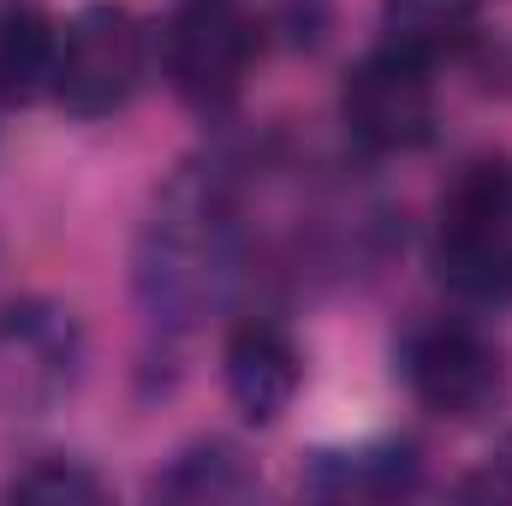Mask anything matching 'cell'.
Returning <instances> with one entry per match:
<instances>
[{"instance_id": "11", "label": "cell", "mask_w": 512, "mask_h": 506, "mask_svg": "<svg viewBox=\"0 0 512 506\" xmlns=\"http://www.w3.org/2000/svg\"><path fill=\"white\" fill-rule=\"evenodd\" d=\"M411 483H417V453L393 447V441L316 453L310 477H304V489L328 495V501H387V495H405Z\"/></svg>"}, {"instance_id": "1", "label": "cell", "mask_w": 512, "mask_h": 506, "mask_svg": "<svg viewBox=\"0 0 512 506\" xmlns=\"http://www.w3.org/2000/svg\"><path fill=\"white\" fill-rule=\"evenodd\" d=\"M239 215L221 167H179L131 245V298L161 334H191L233 286Z\"/></svg>"}, {"instance_id": "5", "label": "cell", "mask_w": 512, "mask_h": 506, "mask_svg": "<svg viewBox=\"0 0 512 506\" xmlns=\"http://www.w3.org/2000/svg\"><path fill=\"white\" fill-rule=\"evenodd\" d=\"M399 376H405L411 399L423 411L471 423V417L501 405V393H507V352L477 322L435 316V322H417L399 340Z\"/></svg>"}, {"instance_id": "8", "label": "cell", "mask_w": 512, "mask_h": 506, "mask_svg": "<svg viewBox=\"0 0 512 506\" xmlns=\"http://www.w3.org/2000/svg\"><path fill=\"white\" fill-rule=\"evenodd\" d=\"M221 376H227L233 411L256 429H268L292 411V399L304 387V352L280 322H239L233 340H227Z\"/></svg>"}, {"instance_id": "12", "label": "cell", "mask_w": 512, "mask_h": 506, "mask_svg": "<svg viewBox=\"0 0 512 506\" xmlns=\"http://www.w3.org/2000/svg\"><path fill=\"white\" fill-rule=\"evenodd\" d=\"M483 24V0H382V48L411 60H441L465 48Z\"/></svg>"}, {"instance_id": "9", "label": "cell", "mask_w": 512, "mask_h": 506, "mask_svg": "<svg viewBox=\"0 0 512 506\" xmlns=\"http://www.w3.org/2000/svg\"><path fill=\"white\" fill-rule=\"evenodd\" d=\"M54 72H60V24L30 0H6L0 6V108H30L54 96Z\"/></svg>"}, {"instance_id": "2", "label": "cell", "mask_w": 512, "mask_h": 506, "mask_svg": "<svg viewBox=\"0 0 512 506\" xmlns=\"http://www.w3.org/2000/svg\"><path fill=\"white\" fill-rule=\"evenodd\" d=\"M435 268L459 298H512V161H471L441 191L435 209Z\"/></svg>"}, {"instance_id": "14", "label": "cell", "mask_w": 512, "mask_h": 506, "mask_svg": "<svg viewBox=\"0 0 512 506\" xmlns=\"http://www.w3.org/2000/svg\"><path fill=\"white\" fill-rule=\"evenodd\" d=\"M465 495H483V501H512V441H501L483 465V477L465 483Z\"/></svg>"}, {"instance_id": "3", "label": "cell", "mask_w": 512, "mask_h": 506, "mask_svg": "<svg viewBox=\"0 0 512 506\" xmlns=\"http://www.w3.org/2000/svg\"><path fill=\"white\" fill-rule=\"evenodd\" d=\"M149 72V30L120 0H90L60 24L54 102L72 120H114Z\"/></svg>"}, {"instance_id": "13", "label": "cell", "mask_w": 512, "mask_h": 506, "mask_svg": "<svg viewBox=\"0 0 512 506\" xmlns=\"http://www.w3.org/2000/svg\"><path fill=\"white\" fill-rule=\"evenodd\" d=\"M12 501H36V506H102L114 489L108 477H96L84 459H66V453H48L36 465H24L12 483H6Z\"/></svg>"}, {"instance_id": "10", "label": "cell", "mask_w": 512, "mask_h": 506, "mask_svg": "<svg viewBox=\"0 0 512 506\" xmlns=\"http://www.w3.org/2000/svg\"><path fill=\"white\" fill-rule=\"evenodd\" d=\"M256 489V465L233 447V441H191L179 447L155 477H149V495L155 501H179V506H221V501H251Z\"/></svg>"}, {"instance_id": "7", "label": "cell", "mask_w": 512, "mask_h": 506, "mask_svg": "<svg viewBox=\"0 0 512 506\" xmlns=\"http://www.w3.org/2000/svg\"><path fill=\"white\" fill-rule=\"evenodd\" d=\"M340 120L370 155H411L435 137V66L399 48H370L340 90Z\"/></svg>"}, {"instance_id": "4", "label": "cell", "mask_w": 512, "mask_h": 506, "mask_svg": "<svg viewBox=\"0 0 512 506\" xmlns=\"http://www.w3.org/2000/svg\"><path fill=\"white\" fill-rule=\"evenodd\" d=\"M84 322L60 298L0 304V417H42L84 381Z\"/></svg>"}, {"instance_id": "6", "label": "cell", "mask_w": 512, "mask_h": 506, "mask_svg": "<svg viewBox=\"0 0 512 506\" xmlns=\"http://www.w3.org/2000/svg\"><path fill=\"white\" fill-rule=\"evenodd\" d=\"M251 54V18L233 0H179V12L167 18V36H161L167 84L197 114H227L245 96Z\"/></svg>"}]
</instances>
